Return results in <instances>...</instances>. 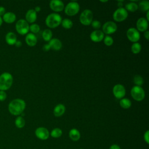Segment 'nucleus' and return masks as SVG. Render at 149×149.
<instances>
[{
  "instance_id": "f257e3e1",
  "label": "nucleus",
  "mask_w": 149,
  "mask_h": 149,
  "mask_svg": "<svg viewBox=\"0 0 149 149\" xmlns=\"http://www.w3.org/2000/svg\"><path fill=\"white\" fill-rule=\"evenodd\" d=\"M26 108L25 101L20 98H16L12 100L8 105L9 112L13 115H21Z\"/></svg>"
},
{
  "instance_id": "f03ea898",
  "label": "nucleus",
  "mask_w": 149,
  "mask_h": 149,
  "mask_svg": "<svg viewBox=\"0 0 149 149\" xmlns=\"http://www.w3.org/2000/svg\"><path fill=\"white\" fill-rule=\"evenodd\" d=\"M13 76L9 72H3L0 74V90H9L13 84Z\"/></svg>"
},
{
  "instance_id": "7ed1b4c3",
  "label": "nucleus",
  "mask_w": 149,
  "mask_h": 149,
  "mask_svg": "<svg viewBox=\"0 0 149 149\" xmlns=\"http://www.w3.org/2000/svg\"><path fill=\"white\" fill-rule=\"evenodd\" d=\"M62 17L56 13H50L45 19V24L51 29H54L61 24Z\"/></svg>"
},
{
  "instance_id": "20e7f679",
  "label": "nucleus",
  "mask_w": 149,
  "mask_h": 149,
  "mask_svg": "<svg viewBox=\"0 0 149 149\" xmlns=\"http://www.w3.org/2000/svg\"><path fill=\"white\" fill-rule=\"evenodd\" d=\"M93 15L91 10L90 9L84 10L80 14L79 17L80 22L84 26H88L91 24L93 22Z\"/></svg>"
},
{
  "instance_id": "39448f33",
  "label": "nucleus",
  "mask_w": 149,
  "mask_h": 149,
  "mask_svg": "<svg viewBox=\"0 0 149 149\" xmlns=\"http://www.w3.org/2000/svg\"><path fill=\"white\" fill-rule=\"evenodd\" d=\"M130 94L132 98L137 101H141L145 97V91L141 86H133L131 89Z\"/></svg>"
},
{
  "instance_id": "423d86ee",
  "label": "nucleus",
  "mask_w": 149,
  "mask_h": 149,
  "mask_svg": "<svg viewBox=\"0 0 149 149\" xmlns=\"http://www.w3.org/2000/svg\"><path fill=\"white\" fill-rule=\"evenodd\" d=\"M80 10L79 4L76 1L69 2L64 8L65 13L70 16H74L79 12Z\"/></svg>"
},
{
  "instance_id": "0eeeda50",
  "label": "nucleus",
  "mask_w": 149,
  "mask_h": 149,
  "mask_svg": "<svg viewBox=\"0 0 149 149\" xmlns=\"http://www.w3.org/2000/svg\"><path fill=\"white\" fill-rule=\"evenodd\" d=\"M29 23L24 19H19L17 21L15 28L16 31L21 34V35H25L28 34L29 31Z\"/></svg>"
},
{
  "instance_id": "6e6552de",
  "label": "nucleus",
  "mask_w": 149,
  "mask_h": 149,
  "mask_svg": "<svg viewBox=\"0 0 149 149\" xmlns=\"http://www.w3.org/2000/svg\"><path fill=\"white\" fill-rule=\"evenodd\" d=\"M128 16L127 11L122 7H119L113 13V19L117 22H123L127 19Z\"/></svg>"
},
{
  "instance_id": "1a4fd4ad",
  "label": "nucleus",
  "mask_w": 149,
  "mask_h": 149,
  "mask_svg": "<svg viewBox=\"0 0 149 149\" xmlns=\"http://www.w3.org/2000/svg\"><path fill=\"white\" fill-rule=\"evenodd\" d=\"M126 36L128 40L133 43L137 42L140 38L139 31L134 27H130L127 30Z\"/></svg>"
},
{
  "instance_id": "9d476101",
  "label": "nucleus",
  "mask_w": 149,
  "mask_h": 149,
  "mask_svg": "<svg viewBox=\"0 0 149 149\" xmlns=\"http://www.w3.org/2000/svg\"><path fill=\"white\" fill-rule=\"evenodd\" d=\"M117 30V25L115 23L112 21L105 22L102 26V32L104 34H111L114 33Z\"/></svg>"
},
{
  "instance_id": "9b49d317",
  "label": "nucleus",
  "mask_w": 149,
  "mask_h": 149,
  "mask_svg": "<svg viewBox=\"0 0 149 149\" xmlns=\"http://www.w3.org/2000/svg\"><path fill=\"white\" fill-rule=\"evenodd\" d=\"M112 92L115 97L118 99L123 98L126 94L125 88L123 85L120 84H117L115 85L113 87Z\"/></svg>"
},
{
  "instance_id": "f8f14e48",
  "label": "nucleus",
  "mask_w": 149,
  "mask_h": 149,
  "mask_svg": "<svg viewBox=\"0 0 149 149\" xmlns=\"http://www.w3.org/2000/svg\"><path fill=\"white\" fill-rule=\"evenodd\" d=\"M35 134L39 139L44 140H47L49 136V131L47 129L44 127H39L36 129L35 131Z\"/></svg>"
},
{
  "instance_id": "ddd939ff",
  "label": "nucleus",
  "mask_w": 149,
  "mask_h": 149,
  "mask_svg": "<svg viewBox=\"0 0 149 149\" xmlns=\"http://www.w3.org/2000/svg\"><path fill=\"white\" fill-rule=\"evenodd\" d=\"M49 8L54 12H59L62 11L64 8V3L59 0H52L49 2Z\"/></svg>"
},
{
  "instance_id": "4468645a",
  "label": "nucleus",
  "mask_w": 149,
  "mask_h": 149,
  "mask_svg": "<svg viewBox=\"0 0 149 149\" xmlns=\"http://www.w3.org/2000/svg\"><path fill=\"white\" fill-rule=\"evenodd\" d=\"M90 37L92 41L94 42H99L104 39V34L101 30H95L91 33Z\"/></svg>"
},
{
  "instance_id": "2eb2a0df",
  "label": "nucleus",
  "mask_w": 149,
  "mask_h": 149,
  "mask_svg": "<svg viewBox=\"0 0 149 149\" xmlns=\"http://www.w3.org/2000/svg\"><path fill=\"white\" fill-rule=\"evenodd\" d=\"M148 26V21L144 17L139 18L136 22L137 30L139 31L144 32L147 30Z\"/></svg>"
},
{
  "instance_id": "dca6fc26",
  "label": "nucleus",
  "mask_w": 149,
  "mask_h": 149,
  "mask_svg": "<svg viewBox=\"0 0 149 149\" xmlns=\"http://www.w3.org/2000/svg\"><path fill=\"white\" fill-rule=\"evenodd\" d=\"M26 20L30 23H33L37 19V12L34 9H29L27 11L26 15Z\"/></svg>"
},
{
  "instance_id": "f3484780",
  "label": "nucleus",
  "mask_w": 149,
  "mask_h": 149,
  "mask_svg": "<svg viewBox=\"0 0 149 149\" xmlns=\"http://www.w3.org/2000/svg\"><path fill=\"white\" fill-rule=\"evenodd\" d=\"M25 41L29 46L34 47L37 44V38L35 34L30 33L27 34L25 38Z\"/></svg>"
},
{
  "instance_id": "a211bd4d",
  "label": "nucleus",
  "mask_w": 149,
  "mask_h": 149,
  "mask_svg": "<svg viewBox=\"0 0 149 149\" xmlns=\"http://www.w3.org/2000/svg\"><path fill=\"white\" fill-rule=\"evenodd\" d=\"M48 44L51 49H52L55 51L59 50L62 47V44L61 41L58 38H52L48 42Z\"/></svg>"
},
{
  "instance_id": "6ab92c4d",
  "label": "nucleus",
  "mask_w": 149,
  "mask_h": 149,
  "mask_svg": "<svg viewBox=\"0 0 149 149\" xmlns=\"http://www.w3.org/2000/svg\"><path fill=\"white\" fill-rule=\"evenodd\" d=\"M16 19V15L12 12H6L2 16V20L7 23H12Z\"/></svg>"
},
{
  "instance_id": "aec40b11",
  "label": "nucleus",
  "mask_w": 149,
  "mask_h": 149,
  "mask_svg": "<svg viewBox=\"0 0 149 149\" xmlns=\"http://www.w3.org/2000/svg\"><path fill=\"white\" fill-rule=\"evenodd\" d=\"M16 41H17V36L16 34L14 33L13 32L9 31L6 34L5 41L8 44L10 45H15Z\"/></svg>"
},
{
  "instance_id": "412c9836",
  "label": "nucleus",
  "mask_w": 149,
  "mask_h": 149,
  "mask_svg": "<svg viewBox=\"0 0 149 149\" xmlns=\"http://www.w3.org/2000/svg\"><path fill=\"white\" fill-rule=\"evenodd\" d=\"M66 110L65 107L63 104H59L57 105H56L54 109V115L56 117H59L63 115Z\"/></svg>"
},
{
  "instance_id": "4be33fe9",
  "label": "nucleus",
  "mask_w": 149,
  "mask_h": 149,
  "mask_svg": "<svg viewBox=\"0 0 149 149\" xmlns=\"http://www.w3.org/2000/svg\"><path fill=\"white\" fill-rule=\"evenodd\" d=\"M69 136L70 139L73 141H77L80 138V132L75 129H72L69 132Z\"/></svg>"
},
{
  "instance_id": "5701e85b",
  "label": "nucleus",
  "mask_w": 149,
  "mask_h": 149,
  "mask_svg": "<svg viewBox=\"0 0 149 149\" xmlns=\"http://www.w3.org/2000/svg\"><path fill=\"white\" fill-rule=\"evenodd\" d=\"M138 9L142 12H147L149 10V2L147 0H143L139 2Z\"/></svg>"
},
{
  "instance_id": "b1692460",
  "label": "nucleus",
  "mask_w": 149,
  "mask_h": 149,
  "mask_svg": "<svg viewBox=\"0 0 149 149\" xmlns=\"http://www.w3.org/2000/svg\"><path fill=\"white\" fill-rule=\"evenodd\" d=\"M119 105L123 109H128L131 107L132 102L128 98H123L120 99L119 101Z\"/></svg>"
},
{
  "instance_id": "393cba45",
  "label": "nucleus",
  "mask_w": 149,
  "mask_h": 149,
  "mask_svg": "<svg viewBox=\"0 0 149 149\" xmlns=\"http://www.w3.org/2000/svg\"><path fill=\"white\" fill-rule=\"evenodd\" d=\"M52 33L49 29H45L42 33V37L45 41H49L52 39Z\"/></svg>"
},
{
  "instance_id": "a878e982",
  "label": "nucleus",
  "mask_w": 149,
  "mask_h": 149,
  "mask_svg": "<svg viewBox=\"0 0 149 149\" xmlns=\"http://www.w3.org/2000/svg\"><path fill=\"white\" fill-rule=\"evenodd\" d=\"M127 11H130L132 12H134L136 11L138 9V5L137 3L131 2L129 3H127L125 5V8Z\"/></svg>"
},
{
  "instance_id": "bb28decb",
  "label": "nucleus",
  "mask_w": 149,
  "mask_h": 149,
  "mask_svg": "<svg viewBox=\"0 0 149 149\" xmlns=\"http://www.w3.org/2000/svg\"><path fill=\"white\" fill-rule=\"evenodd\" d=\"M15 124L17 128H23L25 125V120L22 116H19L16 118L15 120Z\"/></svg>"
},
{
  "instance_id": "cd10ccee",
  "label": "nucleus",
  "mask_w": 149,
  "mask_h": 149,
  "mask_svg": "<svg viewBox=\"0 0 149 149\" xmlns=\"http://www.w3.org/2000/svg\"><path fill=\"white\" fill-rule=\"evenodd\" d=\"M62 26L65 29H70L73 26V22L69 19H64L61 22Z\"/></svg>"
},
{
  "instance_id": "c85d7f7f",
  "label": "nucleus",
  "mask_w": 149,
  "mask_h": 149,
  "mask_svg": "<svg viewBox=\"0 0 149 149\" xmlns=\"http://www.w3.org/2000/svg\"><path fill=\"white\" fill-rule=\"evenodd\" d=\"M141 46L140 44H139V42H134L132 45L131 51L133 54H137L140 53V52L141 51Z\"/></svg>"
},
{
  "instance_id": "c756f323",
  "label": "nucleus",
  "mask_w": 149,
  "mask_h": 149,
  "mask_svg": "<svg viewBox=\"0 0 149 149\" xmlns=\"http://www.w3.org/2000/svg\"><path fill=\"white\" fill-rule=\"evenodd\" d=\"M50 134L54 138H58L62 136V131L59 128H55L51 131Z\"/></svg>"
},
{
  "instance_id": "7c9ffc66",
  "label": "nucleus",
  "mask_w": 149,
  "mask_h": 149,
  "mask_svg": "<svg viewBox=\"0 0 149 149\" xmlns=\"http://www.w3.org/2000/svg\"><path fill=\"white\" fill-rule=\"evenodd\" d=\"M143 77L139 75L136 74L133 77V83L137 86H141L143 84Z\"/></svg>"
},
{
  "instance_id": "2f4dec72",
  "label": "nucleus",
  "mask_w": 149,
  "mask_h": 149,
  "mask_svg": "<svg viewBox=\"0 0 149 149\" xmlns=\"http://www.w3.org/2000/svg\"><path fill=\"white\" fill-rule=\"evenodd\" d=\"M29 30H30V31L31 32V33L33 34H36L37 33L40 31V27L39 26V25H38L37 24H32L29 26Z\"/></svg>"
},
{
  "instance_id": "473e14b6",
  "label": "nucleus",
  "mask_w": 149,
  "mask_h": 149,
  "mask_svg": "<svg viewBox=\"0 0 149 149\" xmlns=\"http://www.w3.org/2000/svg\"><path fill=\"white\" fill-rule=\"evenodd\" d=\"M113 40L111 36H106L105 37H104V43L105 44V45L109 47L113 44Z\"/></svg>"
},
{
  "instance_id": "72a5a7b5",
  "label": "nucleus",
  "mask_w": 149,
  "mask_h": 149,
  "mask_svg": "<svg viewBox=\"0 0 149 149\" xmlns=\"http://www.w3.org/2000/svg\"><path fill=\"white\" fill-rule=\"evenodd\" d=\"M91 24L92 27L95 30H98L101 26V22L98 20H93Z\"/></svg>"
},
{
  "instance_id": "f704fd0d",
  "label": "nucleus",
  "mask_w": 149,
  "mask_h": 149,
  "mask_svg": "<svg viewBox=\"0 0 149 149\" xmlns=\"http://www.w3.org/2000/svg\"><path fill=\"white\" fill-rule=\"evenodd\" d=\"M7 97V94L5 91L0 90V101H3L6 100Z\"/></svg>"
},
{
  "instance_id": "c9c22d12",
  "label": "nucleus",
  "mask_w": 149,
  "mask_h": 149,
  "mask_svg": "<svg viewBox=\"0 0 149 149\" xmlns=\"http://www.w3.org/2000/svg\"><path fill=\"white\" fill-rule=\"evenodd\" d=\"M144 139L147 144L149 143V131L148 130H147L145 132L144 134Z\"/></svg>"
},
{
  "instance_id": "e433bc0d",
  "label": "nucleus",
  "mask_w": 149,
  "mask_h": 149,
  "mask_svg": "<svg viewBox=\"0 0 149 149\" xmlns=\"http://www.w3.org/2000/svg\"><path fill=\"white\" fill-rule=\"evenodd\" d=\"M6 13V10L5 8L3 6H0V16L2 17L3 16V15Z\"/></svg>"
},
{
  "instance_id": "4c0bfd02",
  "label": "nucleus",
  "mask_w": 149,
  "mask_h": 149,
  "mask_svg": "<svg viewBox=\"0 0 149 149\" xmlns=\"http://www.w3.org/2000/svg\"><path fill=\"white\" fill-rule=\"evenodd\" d=\"M42 49H43V50H44V51H48L51 49V48H50L49 44H45V45L43 46Z\"/></svg>"
},
{
  "instance_id": "58836bf2",
  "label": "nucleus",
  "mask_w": 149,
  "mask_h": 149,
  "mask_svg": "<svg viewBox=\"0 0 149 149\" xmlns=\"http://www.w3.org/2000/svg\"><path fill=\"white\" fill-rule=\"evenodd\" d=\"M109 149H120V148L117 144H113L111 146V147H109Z\"/></svg>"
},
{
  "instance_id": "ea45409f",
  "label": "nucleus",
  "mask_w": 149,
  "mask_h": 149,
  "mask_svg": "<svg viewBox=\"0 0 149 149\" xmlns=\"http://www.w3.org/2000/svg\"><path fill=\"white\" fill-rule=\"evenodd\" d=\"M22 42L20 40H17L15 44V45L16 47H20L22 46Z\"/></svg>"
},
{
  "instance_id": "a19ab883",
  "label": "nucleus",
  "mask_w": 149,
  "mask_h": 149,
  "mask_svg": "<svg viewBox=\"0 0 149 149\" xmlns=\"http://www.w3.org/2000/svg\"><path fill=\"white\" fill-rule=\"evenodd\" d=\"M144 37L146 38V39L148 40L149 39V31L148 30H146V31H144Z\"/></svg>"
},
{
  "instance_id": "79ce46f5",
  "label": "nucleus",
  "mask_w": 149,
  "mask_h": 149,
  "mask_svg": "<svg viewBox=\"0 0 149 149\" xmlns=\"http://www.w3.org/2000/svg\"><path fill=\"white\" fill-rule=\"evenodd\" d=\"M34 10L36 12H40V11L41 8H40V6H36Z\"/></svg>"
},
{
  "instance_id": "37998d69",
  "label": "nucleus",
  "mask_w": 149,
  "mask_h": 149,
  "mask_svg": "<svg viewBox=\"0 0 149 149\" xmlns=\"http://www.w3.org/2000/svg\"><path fill=\"white\" fill-rule=\"evenodd\" d=\"M148 15H149V10H148L147 12V13H146V17H147V18L146 19L147 21H148L149 20V17H148Z\"/></svg>"
},
{
  "instance_id": "c03bdc74",
  "label": "nucleus",
  "mask_w": 149,
  "mask_h": 149,
  "mask_svg": "<svg viewBox=\"0 0 149 149\" xmlns=\"http://www.w3.org/2000/svg\"><path fill=\"white\" fill-rule=\"evenodd\" d=\"M2 23H3L2 18V17H1V16H0V26L2 24Z\"/></svg>"
},
{
  "instance_id": "a18cd8bd",
  "label": "nucleus",
  "mask_w": 149,
  "mask_h": 149,
  "mask_svg": "<svg viewBox=\"0 0 149 149\" xmlns=\"http://www.w3.org/2000/svg\"><path fill=\"white\" fill-rule=\"evenodd\" d=\"M101 2H107V1H101Z\"/></svg>"
},
{
  "instance_id": "49530a36",
  "label": "nucleus",
  "mask_w": 149,
  "mask_h": 149,
  "mask_svg": "<svg viewBox=\"0 0 149 149\" xmlns=\"http://www.w3.org/2000/svg\"><path fill=\"white\" fill-rule=\"evenodd\" d=\"M80 149H83V148H80Z\"/></svg>"
}]
</instances>
